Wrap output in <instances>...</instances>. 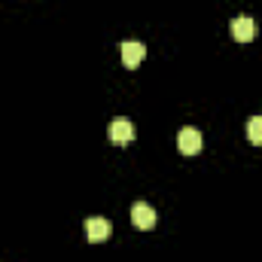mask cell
Instances as JSON below:
<instances>
[{"mask_svg":"<svg viewBox=\"0 0 262 262\" xmlns=\"http://www.w3.org/2000/svg\"><path fill=\"white\" fill-rule=\"evenodd\" d=\"M177 146H180V152H183V156H198V152H201V146H204L201 131L192 128V125L180 128V131H177Z\"/></svg>","mask_w":262,"mask_h":262,"instance_id":"cell-1","label":"cell"},{"mask_svg":"<svg viewBox=\"0 0 262 262\" xmlns=\"http://www.w3.org/2000/svg\"><path fill=\"white\" fill-rule=\"evenodd\" d=\"M134 137H137V131L131 125V119H113V122H110V140H113V143L125 146Z\"/></svg>","mask_w":262,"mask_h":262,"instance_id":"cell-5","label":"cell"},{"mask_svg":"<svg viewBox=\"0 0 262 262\" xmlns=\"http://www.w3.org/2000/svg\"><path fill=\"white\" fill-rule=\"evenodd\" d=\"M247 140L250 143H262V116H250L247 119Z\"/></svg>","mask_w":262,"mask_h":262,"instance_id":"cell-7","label":"cell"},{"mask_svg":"<svg viewBox=\"0 0 262 262\" xmlns=\"http://www.w3.org/2000/svg\"><path fill=\"white\" fill-rule=\"evenodd\" d=\"M256 34H259V25H256L253 18L238 15V18L232 21V37H235L238 43H250V40H256Z\"/></svg>","mask_w":262,"mask_h":262,"instance_id":"cell-4","label":"cell"},{"mask_svg":"<svg viewBox=\"0 0 262 262\" xmlns=\"http://www.w3.org/2000/svg\"><path fill=\"white\" fill-rule=\"evenodd\" d=\"M143 55H146V46H143V43H137V40H128V43H122V64L128 67V70L140 67Z\"/></svg>","mask_w":262,"mask_h":262,"instance_id":"cell-6","label":"cell"},{"mask_svg":"<svg viewBox=\"0 0 262 262\" xmlns=\"http://www.w3.org/2000/svg\"><path fill=\"white\" fill-rule=\"evenodd\" d=\"M156 220H159V213L146 204V201H137L134 207H131V223L140 229V232H146V229H156Z\"/></svg>","mask_w":262,"mask_h":262,"instance_id":"cell-2","label":"cell"},{"mask_svg":"<svg viewBox=\"0 0 262 262\" xmlns=\"http://www.w3.org/2000/svg\"><path fill=\"white\" fill-rule=\"evenodd\" d=\"M113 235V226H110V220H104V216H89L85 220V238L92 241V244H98V241H107Z\"/></svg>","mask_w":262,"mask_h":262,"instance_id":"cell-3","label":"cell"}]
</instances>
